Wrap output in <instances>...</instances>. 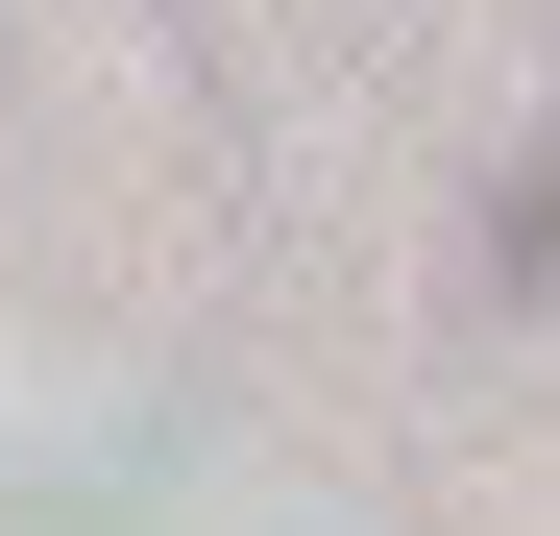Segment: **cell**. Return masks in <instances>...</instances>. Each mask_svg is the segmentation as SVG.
Returning a JSON list of instances; mask_svg holds the SVG:
<instances>
[{"label":"cell","mask_w":560,"mask_h":536,"mask_svg":"<svg viewBox=\"0 0 560 536\" xmlns=\"http://www.w3.org/2000/svg\"><path fill=\"white\" fill-rule=\"evenodd\" d=\"M512 244H560V171H536V196H512Z\"/></svg>","instance_id":"obj_1"}]
</instances>
